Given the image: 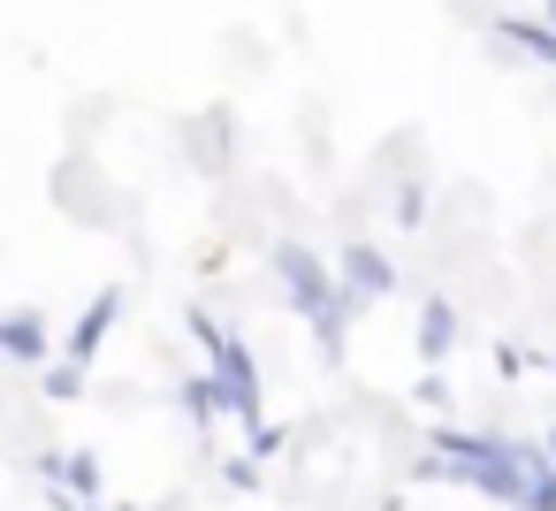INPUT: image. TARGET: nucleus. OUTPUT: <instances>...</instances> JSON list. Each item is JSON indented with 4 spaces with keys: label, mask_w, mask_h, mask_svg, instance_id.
<instances>
[{
    "label": "nucleus",
    "mask_w": 556,
    "mask_h": 511,
    "mask_svg": "<svg viewBox=\"0 0 556 511\" xmlns=\"http://www.w3.org/2000/svg\"><path fill=\"white\" fill-rule=\"evenodd\" d=\"M541 458V443H518V435H472V427H427V458L412 465L419 481H457L488 503H510L518 511V488H526V465Z\"/></svg>",
    "instance_id": "nucleus-1"
},
{
    "label": "nucleus",
    "mask_w": 556,
    "mask_h": 511,
    "mask_svg": "<svg viewBox=\"0 0 556 511\" xmlns=\"http://www.w3.org/2000/svg\"><path fill=\"white\" fill-rule=\"evenodd\" d=\"M275 275H282V290H290V306L305 313L313 344H320L328 359H343V321H351V290H343V275H328L320 252H305V245H275Z\"/></svg>",
    "instance_id": "nucleus-2"
},
{
    "label": "nucleus",
    "mask_w": 556,
    "mask_h": 511,
    "mask_svg": "<svg viewBox=\"0 0 556 511\" xmlns=\"http://www.w3.org/2000/svg\"><path fill=\"white\" fill-rule=\"evenodd\" d=\"M184 328H191V344L214 359L206 374H214V389H222V412H229L237 427L267 420V397H260V359H252V344H244V336H229L214 313H191Z\"/></svg>",
    "instance_id": "nucleus-3"
},
{
    "label": "nucleus",
    "mask_w": 556,
    "mask_h": 511,
    "mask_svg": "<svg viewBox=\"0 0 556 511\" xmlns=\"http://www.w3.org/2000/svg\"><path fill=\"white\" fill-rule=\"evenodd\" d=\"M336 275H343V290H351L358 306H366V298H389V290H396V260H389L381 245H343Z\"/></svg>",
    "instance_id": "nucleus-4"
},
{
    "label": "nucleus",
    "mask_w": 556,
    "mask_h": 511,
    "mask_svg": "<svg viewBox=\"0 0 556 511\" xmlns=\"http://www.w3.org/2000/svg\"><path fill=\"white\" fill-rule=\"evenodd\" d=\"M123 306H130V298H123L115 283H108V290H92V306H85V313L70 321V359H85V366H92V359H100V344L115 336V321H123Z\"/></svg>",
    "instance_id": "nucleus-5"
},
{
    "label": "nucleus",
    "mask_w": 556,
    "mask_h": 511,
    "mask_svg": "<svg viewBox=\"0 0 556 511\" xmlns=\"http://www.w3.org/2000/svg\"><path fill=\"white\" fill-rule=\"evenodd\" d=\"M0 359H16V366H47V359H54V328H47V313H31V306L0 313Z\"/></svg>",
    "instance_id": "nucleus-6"
},
{
    "label": "nucleus",
    "mask_w": 556,
    "mask_h": 511,
    "mask_svg": "<svg viewBox=\"0 0 556 511\" xmlns=\"http://www.w3.org/2000/svg\"><path fill=\"white\" fill-rule=\"evenodd\" d=\"M488 32H495L503 47H518L533 70H556V24H548V16H495Z\"/></svg>",
    "instance_id": "nucleus-7"
},
{
    "label": "nucleus",
    "mask_w": 556,
    "mask_h": 511,
    "mask_svg": "<svg viewBox=\"0 0 556 511\" xmlns=\"http://www.w3.org/2000/svg\"><path fill=\"white\" fill-rule=\"evenodd\" d=\"M450 344H457V306H450V298H427V306H419V359L442 366Z\"/></svg>",
    "instance_id": "nucleus-8"
},
{
    "label": "nucleus",
    "mask_w": 556,
    "mask_h": 511,
    "mask_svg": "<svg viewBox=\"0 0 556 511\" xmlns=\"http://www.w3.org/2000/svg\"><path fill=\"white\" fill-rule=\"evenodd\" d=\"M176 397H184L191 427H214V420H229V412H222V389H214V374H184V382H176Z\"/></svg>",
    "instance_id": "nucleus-9"
},
{
    "label": "nucleus",
    "mask_w": 556,
    "mask_h": 511,
    "mask_svg": "<svg viewBox=\"0 0 556 511\" xmlns=\"http://www.w3.org/2000/svg\"><path fill=\"white\" fill-rule=\"evenodd\" d=\"M518 511H556V458L541 450L533 465H526V488H518Z\"/></svg>",
    "instance_id": "nucleus-10"
},
{
    "label": "nucleus",
    "mask_w": 556,
    "mask_h": 511,
    "mask_svg": "<svg viewBox=\"0 0 556 511\" xmlns=\"http://www.w3.org/2000/svg\"><path fill=\"white\" fill-rule=\"evenodd\" d=\"M39 389H47L54 404H70V397H85V359H62V366L47 359V374H39Z\"/></svg>",
    "instance_id": "nucleus-11"
},
{
    "label": "nucleus",
    "mask_w": 556,
    "mask_h": 511,
    "mask_svg": "<svg viewBox=\"0 0 556 511\" xmlns=\"http://www.w3.org/2000/svg\"><path fill=\"white\" fill-rule=\"evenodd\" d=\"M427 222V184L412 176V184H396V229H419Z\"/></svg>",
    "instance_id": "nucleus-12"
},
{
    "label": "nucleus",
    "mask_w": 556,
    "mask_h": 511,
    "mask_svg": "<svg viewBox=\"0 0 556 511\" xmlns=\"http://www.w3.org/2000/svg\"><path fill=\"white\" fill-rule=\"evenodd\" d=\"M244 443H252V458H275V450L290 443V427H275V420H252V427H244Z\"/></svg>",
    "instance_id": "nucleus-13"
},
{
    "label": "nucleus",
    "mask_w": 556,
    "mask_h": 511,
    "mask_svg": "<svg viewBox=\"0 0 556 511\" xmlns=\"http://www.w3.org/2000/svg\"><path fill=\"white\" fill-rule=\"evenodd\" d=\"M222 481H229V488H244V496H252V488H260V458H229V465H222Z\"/></svg>",
    "instance_id": "nucleus-14"
},
{
    "label": "nucleus",
    "mask_w": 556,
    "mask_h": 511,
    "mask_svg": "<svg viewBox=\"0 0 556 511\" xmlns=\"http://www.w3.org/2000/svg\"><path fill=\"white\" fill-rule=\"evenodd\" d=\"M419 404H434V412H442V404H450V382H442V374H419Z\"/></svg>",
    "instance_id": "nucleus-15"
},
{
    "label": "nucleus",
    "mask_w": 556,
    "mask_h": 511,
    "mask_svg": "<svg viewBox=\"0 0 556 511\" xmlns=\"http://www.w3.org/2000/svg\"><path fill=\"white\" fill-rule=\"evenodd\" d=\"M541 450H548V458H556V427H548V435H541Z\"/></svg>",
    "instance_id": "nucleus-16"
},
{
    "label": "nucleus",
    "mask_w": 556,
    "mask_h": 511,
    "mask_svg": "<svg viewBox=\"0 0 556 511\" xmlns=\"http://www.w3.org/2000/svg\"><path fill=\"white\" fill-rule=\"evenodd\" d=\"M541 16H548V24H556V0H541Z\"/></svg>",
    "instance_id": "nucleus-17"
},
{
    "label": "nucleus",
    "mask_w": 556,
    "mask_h": 511,
    "mask_svg": "<svg viewBox=\"0 0 556 511\" xmlns=\"http://www.w3.org/2000/svg\"><path fill=\"white\" fill-rule=\"evenodd\" d=\"M85 511H100V503H85Z\"/></svg>",
    "instance_id": "nucleus-18"
}]
</instances>
